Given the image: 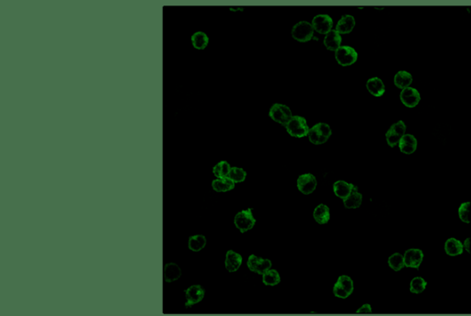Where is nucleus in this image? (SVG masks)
Returning <instances> with one entry per match:
<instances>
[{
  "label": "nucleus",
  "mask_w": 471,
  "mask_h": 316,
  "mask_svg": "<svg viewBox=\"0 0 471 316\" xmlns=\"http://www.w3.org/2000/svg\"><path fill=\"white\" fill-rule=\"evenodd\" d=\"M405 132H406V125L402 120H399L397 123L393 124L386 134L387 142L389 145L391 147H394L395 145H398L400 139L405 135Z\"/></svg>",
  "instance_id": "8"
},
{
  "label": "nucleus",
  "mask_w": 471,
  "mask_h": 316,
  "mask_svg": "<svg viewBox=\"0 0 471 316\" xmlns=\"http://www.w3.org/2000/svg\"><path fill=\"white\" fill-rule=\"evenodd\" d=\"M180 267L175 263H168L164 267V280L166 282H173L181 278Z\"/></svg>",
  "instance_id": "16"
},
{
  "label": "nucleus",
  "mask_w": 471,
  "mask_h": 316,
  "mask_svg": "<svg viewBox=\"0 0 471 316\" xmlns=\"http://www.w3.org/2000/svg\"><path fill=\"white\" fill-rule=\"evenodd\" d=\"M362 196L358 192L357 187L354 186L352 193L344 199V204L347 209H357L359 208L362 204Z\"/></svg>",
  "instance_id": "23"
},
{
  "label": "nucleus",
  "mask_w": 471,
  "mask_h": 316,
  "mask_svg": "<svg viewBox=\"0 0 471 316\" xmlns=\"http://www.w3.org/2000/svg\"><path fill=\"white\" fill-rule=\"evenodd\" d=\"M246 177H247V173L242 168H239V167H232L229 175H228V178L231 181H233L234 183L243 182Z\"/></svg>",
  "instance_id": "34"
},
{
  "label": "nucleus",
  "mask_w": 471,
  "mask_h": 316,
  "mask_svg": "<svg viewBox=\"0 0 471 316\" xmlns=\"http://www.w3.org/2000/svg\"><path fill=\"white\" fill-rule=\"evenodd\" d=\"M371 312V306L369 304H364L360 309L357 310V313L358 314H370Z\"/></svg>",
  "instance_id": "35"
},
{
  "label": "nucleus",
  "mask_w": 471,
  "mask_h": 316,
  "mask_svg": "<svg viewBox=\"0 0 471 316\" xmlns=\"http://www.w3.org/2000/svg\"><path fill=\"white\" fill-rule=\"evenodd\" d=\"M269 115L274 121L284 126L293 117L290 108L283 104H274L270 109Z\"/></svg>",
  "instance_id": "6"
},
{
  "label": "nucleus",
  "mask_w": 471,
  "mask_h": 316,
  "mask_svg": "<svg viewBox=\"0 0 471 316\" xmlns=\"http://www.w3.org/2000/svg\"><path fill=\"white\" fill-rule=\"evenodd\" d=\"M191 43L192 45L196 49H204L206 46L208 45L209 39L207 35L204 32L197 31L191 36Z\"/></svg>",
  "instance_id": "28"
},
{
  "label": "nucleus",
  "mask_w": 471,
  "mask_h": 316,
  "mask_svg": "<svg viewBox=\"0 0 471 316\" xmlns=\"http://www.w3.org/2000/svg\"><path fill=\"white\" fill-rule=\"evenodd\" d=\"M242 264V256L239 254L236 253L232 250H229L226 256L225 265L226 269L229 272H235L239 269Z\"/></svg>",
  "instance_id": "17"
},
{
  "label": "nucleus",
  "mask_w": 471,
  "mask_h": 316,
  "mask_svg": "<svg viewBox=\"0 0 471 316\" xmlns=\"http://www.w3.org/2000/svg\"><path fill=\"white\" fill-rule=\"evenodd\" d=\"M424 260V253L420 249H408L404 254V262L407 268L419 269Z\"/></svg>",
  "instance_id": "14"
},
{
  "label": "nucleus",
  "mask_w": 471,
  "mask_h": 316,
  "mask_svg": "<svg viewBox=\"0 0 471 316\" xmlns=\"http://www.w3.org/2000/svg\"><path fill=\"white\" fill-rule=\"evenodd\" d=\"M427 286V282L421 277H416L410 282V291L412 293H422Z\"/></svg>",
  "instance_id": "33"
},
{
  "label": "nucleus",
  "mask_w": 471,
  "mask_h": 316,
  "mask_svg": "<svg viewBox=\"0 0 471 316\" xmlns=\"http://www.w3.org/2000/svg\"><path fill=\"white\" fill-rule=\"evenodd\" d=\"M333 21L331 18L327 14L317 15L312 20V26L318 33L327 34L331 30Z\"/></svg>",
  "instance_id": "10"
},
{
  "label": "nucleus",
  "mask_w": 471,
  "mask_h": 316,
  "mask_svg": "<svg viewBox=\"0 0 471 316\" xmlns=\"http://www.w3.org/2000/svg\"><path fill=\"white\" fill-rule=\"evenodd\" d=\"M399 146L402 153L406 154H412L417 149L416 138L411 135H405L400 139Z\"/></svg>",
  "instance_id": "15"
},
{
  "label": "nucleus",
  "mask_w": 471,
  "mask_h": 316,
  "mask_svg": "<svg viewBox=\"0 0 471 316\" xmlns=\"http://www.w3.org/2000/svg\"><path fill=\"white\" fill-rule=\"evenodd\" d=\"M248 267L250 271H253L257 274L263 275L265 272L272 268V262L269 259H264L251 255L248 259Z\"/></svg>",
  "instance_id": "9"
},
{
  "label": "nucleus",
  "mask_w": 471,
  "mask_h": 316,
  "mask_svg": "<svg viewBox=\"0 0 471 316\" xmlns=\"http://www.w3.org/2000/svg\"><path fill=\"white\" fill-rule=\"evenodd\" d=\"M353 291V280L348 276H341L333 287V293L336 297L348 298Z\"/></svg>",
  "instance_id": "5"
},
{
  "label": "nucleus",
  "mask_w": 471,
  "mask_h": 316,
  "mask_svg": "<svg viewBox=\"0 0 471 316\" xmlns=\"http://www.w3.org/2000/svg\"><path fill=\"white\" fill-rule=\"evenodd\" d=\"M401 102L408 108H414L421 100V95L414 88L408 87L400 93Z\"/></svg>",
  "instance_id": "13"
},
{
  "label": "nucleus",
  "mask_w": 471,
  "mask_h": 316,
  "mask_svg": "<svg viewBox=\"0 0 471 316\" xmlns=\"http://www.w3.org/2000/svg\"><path fill=\"white\" fill-rule=\"evenodd\" d=\"M444 250L445 253L452 256H455L458 255H461L464 250V245L462 243L455 239V238H449L444 244Z\"/></svg>",
  "instance_id": "21"
},
{
  "label": "nucleus",
  "mask_w": 471,
  "mask_h": 316,
  "mask_svg": "<svg viewBox=\"0 0 471 316\" xmlns=\"http://www.w3.org/2000/svg\"><path fill=\"white\" fill-rule=\"evenodd\" d=\"M314 34V28L308 21H300L292 30V36L301 43H306L312 39Z\"/></svg>",
  "instance_id": "3"
},
{
  "label": "nucleus",
  "mask_w": 471,
  "mask_h": 316,
  "mask_svg": "<svg viewBox=\"0 0 471 316\" xmlns=\"http://www.w3.org/2000/svg\"><path fill=\"white\" fill-rule=\"evenodd\" d=\"M280 275L275 270H269L263 275V283L267 286H275L280 283Z\"/></svg>",
  "instance_id": "29"
},
{
  "label": "nucleus",
  "mask_w": 471,
  "mask_h": 316,
  "mask_svg": "<svg viewBox=\"0 0 471 316\" xmlns=\"http://www.w3.org/2000/svg\"><path fill=\"white\" fill-rule=\"evenodd\" d=\"M412 75L406 71H399L397 73L394 78L395 85L401 90H405L412 83Z\"/></svg>",
  "instance_id": "25"
},
{
  "label": "nucleus",
  "mask_w": 471,
  "mask_h": 316,
  "mask_svg": "<svg viewBox=\"0 0 471 316\" xmlns=\"http://www.w3.org/2000/svg\"><path fill=\"white\" fill-rule=\"evenodd\" d=\"M285 128L290 135L294 137H304L308 135L309 128L306 119L300 116H293Z\"/></svg>",
  "instance_id": "2"
},
{
  "label": "nucleus",
  "mask_w": 471,
  "mask_h": 316,
  "mask_svg": "<svg viewBox=\"0 0 471 316\" xmlns=\"http://www.w3.org/2000/svg\"><path fill=\"white\" fill-rule=\"evenodd\" d=\"M186 307H190L200 302L204 297V289L200 285H193L185 290Z\"/></svg>",
  "instance_id": "12"
},
{
  "label": "nucleus",
  "mask_w": 471,
  "mask_h": 316,
  "mask_svg": "<svg viewBox=\"0 0 471 316\" xmlns=\"http://www.w3.org/2000/svg\"><path fill=\"white\" fill-rule=\"evenodd\" d=\"M330 135L331 130L326 123H317L313 128L309 129L308 132L309 141L315 145L326 143Z\"/></svg>",
  "instance_id": "1"
},
{
  "label": "nucleus",
  "mask_w": 471,
  "mask_h": 316,
  "mask_svg": "<svg viewBox=\"0 0 471 316\" xmlns=\"http://www.w3.org/2000/svg\"><path fill=\"white\" fill-rule=\"evenodd\" d=\"M256 220L252 214L251 209H247L239 211L235 216V226L241 233L250 231L253 228Z\"/></svg>",
  "instance_id": "4"
},
{
  "label": "nucleus",
  "mask_w": 471,
  "mask_h": 316,
  "mask_svg": "<svg viewBox=\"0 0 471 316\" xmlns=\"http://www.w3.org/2000/svg\"><path fill=\"white\" fill-rule=\"evenodd\" d=\"M354 185L349 184L343 181H337L333 185V191L336 196L341 199H345L353 191Z\"/></svg>",
  "instance_id": "19"
},
{
  "label": "nucleus",
  "mask_w": 471,
  "mask_h": 316,
  "mask_svg": "<svg viewBox=\"0 0 471 316\" xmlns=\"http://www.w3.org/2000/svg\"><path fill=\"white\" fill-rule=\"evenodd\" d=\"M298 188L303 193L308 195L317 188V180L312 174L301 175L298 180Z\"/></svg>",
  "instance_id": "11"
},
{
  "label": "nucleus",
  "mask_w": 471,
  "mask_h": 316,
  "mask_svg": "<svg viewBox=\"0 0 471 316\" xmlns=\"http://www.w3.org/2000/svg\"><path fill=\"white\" fill-rule=\"evenodd\" d=\"M313 216L317 224L325 225L330 221V209L324 204H320L315 209Z\"/></svg>",
  "instance_id": "26"
},
{
  "label": "nucleus",
  "mask_w": 471,
  "mask_h": 316,
  "mask_svg": "<svg viewBox=\"0 0 471 316\" xmlns=\"http://www.w3.org/2000/svg\"><path fill=\"white\" fill-rule=\"evenodd\" d=\"M335 58L337 62L344 65H351L356 62L358 54L356 51L350 46H341L335 52Z\"/></svg>",
  "instance_id": "7"
},
{
  "label": "nucleus",
  "mask_w": 471,
  "mask_h": 316,
  "mask_svg": "<svg viewBox=\"0 0 471 316\" xmlns=\"http://www.w3.org/2000/svg\"><path fill=\"white\" fill-rule=\"evenodd\" d=\"M366 88L375 97H381L385 93V85L378 77L370 78L366 83Z\"/></svg>",
  "instance_id": "22"
},
{
  "label": "nucleus",
  "mask_w": 471,
  "mask_h": 316,
  "mask_svg": "<svg viewBox=\"0 0 471 316\" xmlns=\"http://www.w3.org/2000/svg\"><path fill=\"white\" fill-rule=\"evenodd\" d=\"M213 189L218 192H226L235 188V183L228 177L224 179H218L212 182Z\"/></svg>",
  "instance_id": "24"
},
{
  "label": "nucleus",
  "mask_w": 471,
  "mask_h": 316,
  "mask_svg": "<svg viewBox=\"0 0 471 316\" xmlns=\"http://www.w3.org/2000/svg\"><path fill=\"white\" fill-rule=\"evenodd\" d=\"M230 170H231V167H230L229 164L226 161H221V162L218 163V165L214 167L213 172H214L215 176L218 179H224V178L228 177Z\"/></svg>",
  "instance_id": "31"
},
{
  "label": "nucleus",
  "mask_w": 471,
  "mask_h": 316,
  "mask_svg": "<svg viewBox=\"0 0 471 316\" xmlns=\"http://www.w3.org/2000/svg\"><path fill=\"white\" fill-rule=\"evenodd\" d=\"M355 26V19L351 15H345L341 18L336 26V31L340 34H346L351 32Z\"/></svg>",
  "instance_id": "18"
},
{
  "label": "nucleus",
  "mask_w": 471,
  "mask_h": 316,
  "mask_svg": "<svg viewBox=\"0 0 471 316\" xmlns=\"http://www.w3.org/2000/svg\"><path fill=\"white\" fill-rule=\"evenodd\" d=\"M389 265L393 271H401L405 267L404 256L399 253L393 254L389 258Z\"/></svg>",
  "instance_id": "30"
},
{
  "label": "nucleus",
  "mask_w": 471,
  "mask_h": 316,
  "mask_svg": "<svg viewBox=\"0 0 471 316\" xmlns=\"http://www.w3.org/2000/svg\"><path fill=\"white\" fill-rule=\"evenodd\" d=\"M342 44V37L336 30H330L324 39V45L330 51H337Z\"/></svg>",
  "instance_id": "20"
},
{
  "label": "nucleus",
  "mask_w": 471,
  "mask_h": 316,
  "mask_svg": "<svg viewBox=\"0 0 471 316\" xmlns=\"http://www.w3.org/2000/svg\"><path fill=\"white\" fill-rule=\"evenodd\" d=\"M458 213H459V218L461 219V221L466 223V224H471V203L469 201V202H465V203H462L461 206L459 207V210H458Z\"/></svg>",
  "instance_id": "32"
},
{
  "label": "nucleus",
  "mask_w": 471,
  "mask_h": 316,
  "mask_svg": "<svg viewBox=\"0 0 471 316\" xmlns=\"http://www.w3.org/2000/svg\"><path fill=\"white\" fill-rule=\"evenodd\" d=\"M464 248L469 252V253H471V238H468L465 243H464Z\"/></svg>",
  "instance_id": "36"
},
{
  "label": "nucleus",
  "mask_w": 471,
  "mask_h": 316,
  "mask_svg": "<svg viewBox=\"0 0 471 316\" xmlns=\"http://www.w3.org/2000/svg\"><path fill=\"white\" fill-rule=\"evenodd\" d=\"M206 245V238L204 235H196L190 236L188 242L189 249L193 252H199Z\"/></svg>",
  "instance_id": "27"
}]
</instances>
